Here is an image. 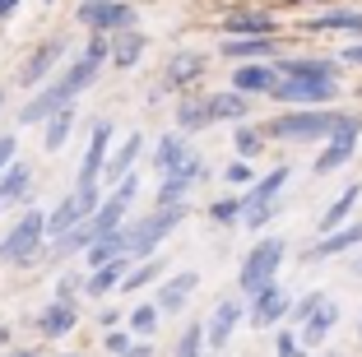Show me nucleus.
Instances as JSON below:
<instances>
[{"instance_id":"25","label":"nucleus","mask_w":362,"mask_h":357,"mask_svg":"<svg viewBox=\"0 0 362 357\" xmlns=\"http://www.w3.org/2000/svg\"><path fill=\"white\" fill-rule=\"evenodd\" d=\"M186 158H191V144H186V135H181V130L158 135V144H153V172H158V181L168 177V172H177Z\"/></svg>"},{"instance_id":"27","label":"nucleus","mask_w":362,"mask_h":357,"mask_svg":"<svg viewBox=\"0 0 362 357\" xmlns=\"http://www.w3.org/2000/svg\"><path fill=\"white\" fill-rule=\"evenodd\" d=\"M334 325H339V306H334V302H325V306H320V311L307 320V325L298 329L302 348H307V353H311V348H325V339L334 334Z\"/></svg>"},{"instance_id":"10","label":"nucleus","mask_w":362,"mask_h":357,"mask_svg":"<svg viewBox=\"0 0 362 357\" xmlns=\"http://www.w3.org/2000/svg\"><path fill=\"white\" fill-rule=\"evenodd\" d=\"M135 190H139V177L130 172L126 181H117V186L103 195V204H98V213H93V232H98V237L126 228V213H130V204H135Z\"/></svg>"},{"instance_id":"5","label":"nucleus","mask_w":362,"mask_h":357,"mask_svg":"<svg viewBox=\"0 0 362 357\" xmlns=\"http://www.w3.org/2000/svg\"><path fill=\"white\" fill-rule=\"evenodd\" d=\"M42 242H47V213L33 204V209H23L19 223L5 232V242H0V264H33L37 251H42Z\"/></svg>"},{"instance_id":"59","label":"nucleus","mask_w":362,"mask_h":357,"mask_svg":"<svg viewBox=\"0 0 362 357\" xmlns=\"http://www.w3.org/2000/svg\"><path fill=\"white\" fill-rule=\"evenodd\" d=\"M358 334H362V320H358Z\"/></svg>"},{"instance_id":"16","label":"nucleus","mask_w":362,"mask_h":357,"mask_svg":"<svg viewBox=\"0 0 362 357\" xmlns=\"http://www.w3.org/2000/svg\"><path fill=\"white\" fill-rule=\"evenodd\" d=\"M195 288H200V274L195 269H181V274H172V279H163V288H158V311L163 315H181L186 311V302L195 297Z\"/></svg>"},{"instance_id":"1","label":"nucleus","mask_w":362,"mask_h":357,"mask_svg":"<svg viewBox=\"0 0 362 357\" xmlns=\"http://www.w3.org/2000/svg\"><path fill=\"white\" fill-rule=\"evenodd\" d=\"M103 65H107V37H103V33H93V42H88L84 52L75 56V61L65 65L61 79H52L42 93H33L28 103L19 107V126H47L56 112L75 107V98H79V93H88V88L98 84Z\"/></svg>"},{"instance_id":"3","label":"nucleus","mask_w":362,"mask_h":357,"mask_svg":"<svg viewBox=\"0 0 362 357\" xmlns=\"http://www.w3.org/2000/svg\"><path fill=\"white\" fill-rule=\"evenodd\" d=\"M284 255H288V237H260L251 251H246L242 269H237V288L246 297H256L260 288L279 283V269H284Z\"/></svg>"},{"instance_id":"53","label":"nucleus","mask_w":362,"mask_h":357,"mask_svg":"<svg viewBox=\"0 0 362 357\" xmlns=\"http://www.w3.org/2000/svg\"><path fill=\"white\" fill-rule=\"evenodd\" d=\"M14 10H19V0H0V19H10Z\"/></svg>"},{"instance_id":"39","label":"nucleus","mask_w":362,"mask_h":357,"mask_svg":"<svg viewBox=\"0 0 362 357\" xmlns=\"http://www.w3.org/2000/svg\"><path fill=\"white\" fill-rule=\"evenodd\" d=\"M325 302H330V293H325V288H311V293H302L298 302L288 306V325H293V329H302V325H307V320H311V315H316Z\"/></svg>"},{"instance_id":"8","label":"nucleus","mask_w":362,"mask_h":357,"mask_svg":"<svg viewBox=\"0 0 362 357\" xmlns=\"http://www.w3.org/2000/svg\"><path fill=\"white\" fill-rule=\"evenodd\" d=\"M242 320H246V306L237 302V297H218V302L209 306V315H204V348H209V357H218L233 344Z\"/></svg>"},{"instance_id":"40","label":"nucleus","mask_w":362,"mask_h":357,"mask_svg":"<svg viewBox=\"0 0 362 357\" xmlns=\"http://www.w3.org/2000/svg\"><path fill=\"white\" fill-rule=\"evenodd\" d=\"M311 28H330V33H362V10H325L320 19H311Z\"/></svg>"},{"instance_id":"7","label":"nucleus","mask_w":362,"mask_h":357,"mask_svg":"<svg viewBox=\"0 0 362 357\" xmlns=\"http://www.w3.org/2000/svg\"><path fill=\"white\" fill-rule=\"evenodd\" d=\"M75 19L84 23L88 33H103V37H117V33L135 28V19H139V14L130 10L126 0H84Z\"/></svg>"},{"instance_id":"38","label":"nucleus","mask_w":362,"mask_h":357,"mask_svg":"<svg viewBox=\"0 0 362 357\" xmlns=\"http://www.w3.org/2000/svg\"><path fill=\"white\" fill-rule=\"evenodd\" d=\"M158 320H163V311H158L153 302H139V306H130V311H126V329H130L135 339H153Z\"/></svg>"},{"instance_id":"30","label":"nucleus","mask_w":362,"mask_h":357,"mask_svg":"<svg viewBox=\"0 0 362 357\" xmlns=\"http://www.w3.org/2000/svg\"><path fill=\"white\" fill-rule=\"evenodd\" d=\"M158 274H168V255H149V260H135L130 274L121 279V293H144L149 283H158Z\"/></svg>"},{"instance_id":"42","label":"nucleus","mask_w":362,"mask_h":357,"mask_svg":"<svg viewBox=\"0 0 362 357\" xmlns=\"http://www.w3.org/2000/svg\"><path fill=\"white\" fill-rule=\"evenodd\" d=\"M242 213H246L242 195H223V200L209 204V223H218V228H228V223H242Z\"/></svg>"},{"instance_id":"13","label":"nucleus","mask_w":362,"mask_h":357,"mask_svg":"<svg viewBox=\"0 0 362 357\" xmlns=\"http://www.w3.org/2000/svg\"><path fill=\"white\" fill-rule=\"evenodd\" d=\"M195 181H204V158L191 153L186 163H181L177 172H168V177L158 181V195H153V209H172V204H186V195H191Z\"/></svg>"},{"instance_id":"56","label":"nucleus","mask_w":362,"mask_h":357,"mask_svg":"<svg viewBox=\"0 0 362 357\" xmlns=\"http://www.w3.org/2000/svg\"><path fill=\"white\" fill-rule=\"evenodd\" d=\"M320 357H344V353H320Z\"/></svg>"},{"instance_id":"58","label":"nucleus","mask_w":362,"mask_h":357,"mask_svg":"<svg viewBox=\"0 0 362 357\" xmlns=\"http://www.w3.org/2000/svg\"><path fill=\"white\" fill-rule=\"evenodd\" d=\"M0 107H5V93H0Z\"/></svg>"},{"instance_id":"52","label":"nucleus","mask_w":362,"mask_h":357,"mask_svg":"<svg viewBox=\"0 0 362 357\" xmlns=\"http://www.w3.org/2000/svg\"><path fill=\"white\" fill-rule=\"evenodd\" d=\"M344 61H353V65H362V42H353L349 52H344Z\"/></svg>"},{"instance_id":"26","label":"nucleus","mask_w":362,"mask_h":357,"mask_svg":"<svg viewBox=\"0 0 362 357\" xmlns=\"http://www.w3.org/2000/svg\"><path fill=\"white\" fill-rule=\"evenodd\" d=\"M139 148H144V135H126L121 139V148L112 158H107V168H103V181H107V190L117 186V181H126L130 172H135V158H139Z\"/></svg>"},{"instance_id":"44","label":"nucleus","mask_w":362,"mask_h":357,"mask_svg":"<svg viewBox=\"0 0 362 357\" xmlns=\"http://www.w3.org/2000/svg\"><path fill=\"white\" fill-rule=\"evenodd\" d=\"M274 357H311V353L302 348V339H298L293 325H279L274 329Z\"/></svg>"},{"instance_id":"46","label":"nucleus","mask_w":362,"mask_h":357,"mask_svg":"<svg viewBox=\"0 0 362 357\" xmlns=\"http://www.w3.org/2000/svg\"><path fill=\"white\" fill-rule=\"evenodd\" d=\"M84 293V274H61V283H56V302H79Z\"/></svg>"},{"instance_id":"49","label":"nucleus","mask_w":362,"mask_h":357,"mask_svg":"<svg viewBox=\"0 0 362 357\" xmlns=\"http://www.w3.org/2000/svg\"><path fill=\"white\" fill-rule=\"evenodd\" d=\"M121 320H126V311H117V306H103L98 311V325L103 329H121Z\"/></svg>"},{"instance_id":"20","label":"nucleus","mask_w":362,"mask_h":357,"mask_svg":"<svg viewBox=\"0 0 362 357\" xmlns=\"http://www.w3.org/2000/svg\"><path fill=\"white\" fill-rule=\"evenodd\" d=\"M28 190H33V163L14 158L10 168L0 172V213L14 209V204H28Z\"/></svg>"},{"instance_id":"54","label":"nucleus","mask_w":362,"mask_h":357,"mask_svg":"<svg viewBox=\"0 0 362 357\" xmlns=\"http://www.w3.org/2000/svg\"><path fill=\"white\" fill-rule=\"evenodd\" d=\"M0 344H10V329H5V325H0Z\"/></svg>"},{"instance_id":"34","label":"nucleus","mask_w":362,"mask_h":357,"mask_svg":"<svg viewBox=\"0 0 362 357\" xmlns=\"http://www.w3.org/2000/svg\"><path fill=\"white\" fill-rule=\"evenodd\" d=\"M209 112L214 121H246V112H251V98L246 93H209Z\"/></svg>"},{"instance_id":"17","label":"nucleus","mask_w":362,"mask_h":357,"mask_svg":"<svg viewBox=\"0 0 362 357\" xmlns=\"http://www.w3.org/2000/svg\"><path fill=\"white\" fill-rule=\"evenodd\" d=\"M233 88L246 98H269L279 88V70L265 61H251V65H237L233 70Z\"/></svg>"},{"instance_id":"6","label":"nucleus","mask_w":362,"mask_h":357,"mask_svg":"<svg viewBox=\"0 0 362 357\" xmlns=\"http://www.w3.org/2000/svg\"><path fill=\"white\" fill-rule=\"evenodd\" d=\"M98 204H103V190H70V195L47 213V242H61L70 228L88 223L98 213Z\"/></svg>"},{"instance_id":"23","label":"nucleus","mask_w":362,"mask_h":357,"mask_svg":"<svg viewBox=\"0 0 362 357\" xmlns=\"http://www.w3.org/2000/svg\"><path fill=\"white\" fill-rule=\"evenodd\" d=\"M130 255H121V260H107V264H98V269H88L84 274V293L88 297H107V293H121V279L130 274Z\"/></svg>"},{"instance_id":"29","label":"nucleus","mask_w":362,"mask_h":357,"mask_svg":"<svg viewBox=\"0 0 362 357\" xmlns=\"http://www.w3.org/2000/svg\"><path fill=\"white\" fill-rule=\"evenodd\" d=\"M358 200H362V186H358V181H349V186L339 190V200L320 213V223H316L320 237H325V232H334V228H344V223H353V204H358Z\"/></svg>"},{"instance_id":"48","label":"nucleus","mask_w":362,"mask_h":357,"mask_svg":"<svg viewBox=\"0 0 362 357\" xmlns=\"http://www.w3.org/2000/svg\"><path fill=\"white\" fill-rule=\"evenodd\" d=\"M14 153H19V139H14V135H0V172L14 163Z\"/></svg>"},{"instance_id":"19","label":"nucleus","mask_w":362,"mask_h":357,"mask_svg":"<svg viewBox=\"0 0 362 357\" xmlns=\"http://www.w3.org/2000/svg\"><path fill=\"white\" fill-rule=\"evenodd\" d=\"M274 70L279 79H330V84H339V65L316 61V56H279Z\"/></svg>"},{"instance_id":"51","label":"nucleus","mask_w":362,"mask_h":357,"mask_svg":"<svg viewBox=\"0 0 362 357\" xmlns=\"http://www.w3.org/2000/svg\"><path fill=\"white\" fill-rule=\"evenodd\" d=\"M0 357H42V353H33V348H5Z\"/></svg>"},{"instance_id":"14","label":"nucleus","mask_w":362,"mask_h":357,"mask_svg":"<svg viewBox=\"0 0 362 357\" xmlns=\"http://www.w3.org/2000/svg\"><path fill=\"white\" fill-rule=\"evenodd\" d=\"M288 306H293L288 288L284 283H269V288H260V293L251 297L246 320H251L256 329H279V325H288Z\"/></svg>"},{"instance_id":"45","label":"nucleus","mask_w":362,"mask_h":357,"mask_svg":"<svg viewBox=\"0 0 362 357\" xmlns=\"http://www.w3.org/2000/svg\"><path fill=\"white\" fill-rule=\"evenodd\" d=\"M223 177H228V186H256V168H251L246 158H233L223 168Z\"/></svg>"},{"instance_id":"55","label":"nucleus","mask_w":362,"mask_h":357,"mask_svg":"<svg viewBox=\"0 0 362 357\" xmlns=\"http://www.w3.org/2000/svg\"><path fill=\"white\" fill-rule=\"evenodd\" d=\"M56 357H79V353H56Z\"/></svg>"},{"instance_id":"50","label":"nucleus","mask_w":362,"mask_h":357,"mask_svg":"<svg viewBox=\"0 0 362 357\" xmlns=\"http://www.w3.org/2000/svg\"><path fill=\"white\" fill-rule=\"evenodd\" d=\"M121 357H158V348H153V339H135Z\"/></svg>"},{"instance_id":"12","label":"nucleus","mask_w":362,"mask_h":357,"mask_svg":"<svg viewBox=\"0 0 362 357\" xmlns=\"http://www.w3.org/2000/svg\"><path fill=\"white\" fill-rule=\"evenodd\" d=\"M107 148H112V121H93V135H88V148H84V163H79L75 190H103Z\"/></svg>"},{"instance_id":"21","label":"nucleus","mask_w":362,"mask_h":357,"mask_svg":"<svg viewBox=\"0 0 362 357\" xmlns=\"http://www.w3.org/2000/svg\"><path fill=\"white\" fill-rule=\"evenodd\" d=\"M61 56H65V37H47L42 47H37V52L28 56V61H23V70H19V84H42L47 74L56 70V65H61Z\"/></svg>"},{"instance_id":"18","label":"nucleus","mask_w":362,"mask_h":357,"mask_svg":"<svg viewBox=\"0 0 362 357\" xmlns=\"http://www.w3.org/2000/svg\"><path fill=\"white\" fill-rule=\"evenodd\" d=\"M79 325V302H47L42 311H37V334L42 339H65V334H75Z\"/></svg>"},{"instance_id":"32","label":"nucleus","mask_w":362,"mask_h":357,"mask_svg":"<svg viewBox=\"0 0 362 357\" xmlns=\"http://www.w3.org/2000/svg\"><path fill=\"white\" fill-rule=\"evenodd\" d=\"M223 56L237 61V65H251V61H260V56H274V37H228Z\"/></svg>"},{"instance_id":"4","label":"nucleus","mask_w":362,"mask_h":357,"mask_svg":"<svg viewBox=\"0 0 362 357\" xmlns=\"http://www.w3.org/2000/svg\"><path fill=\"white\" fill-rule=\"evenodd\" d=\"M181 218H186V204H172V209H149L144 218L126 223L130 260H149V255H158V246L172 237V228H181Z\"/></svg>"},{"instance_id":"37","label":"nucleus","mask_w":362,"mask_h":357,"mask_svg":"<svg viewBox=\"0 0 362 357\" xmlns=\"http://www.w3.org/2000/svg\"><path fill=\"white\" fill-rule=\"evenodd\" d=\"M204 74V56H195V52H181L177 61L168 65V74H163V79H168V84H181V88H191L195 79H200Z\"/></svg>"},{"instance_id":"31","label":"nucleus","mask_w":362,"mask_h":357,"mask_svg":"<svg viewBox=\"0 0 362 357\" xmlns=\"http://www.w3.org/2000/svg\"><path fill=\"white\" fill-rule=\"evenodd\" d=\"M107 56H112V65L117 70H130V65H139V56H144V33L126 28L112 37V47H107Z\"/></svg>"},{"instance_id":"35","label":"nucleus","mask_w":362,"mask_h":357,"mask_svg":"<svg viewBox=\"0 0 362 357\" xmlns=\"http://www.w3.org/2000/svg\"><path fill=\"white\" fill-rule=\"evenodd\" d=\"M172 357H209V348H204V320H186L177 334V344H172Z\"/></svg>"},{"instance_id":"2","label":"nucleus","mask_w":362,"mask_h":357,"mask_svg":"<svg viewBox=\"0 0 362 357\" xmlns=\"http://www.w3.org/2000/svg\"><path fill=\"white\" fill-rule=\"evenodd\" d=\"M349 112L334 107H288L279 121L265 126V139H293V144H311V139H330Z\"/></svg>"},{"instance_id":"47","label":"nucleus","mask_w":362,"mask_h":357,"mask_svg":"<svg viewBox=\"0 0 362 357\" xmlns=\"http://www.w3.org/2000/svg\"><path fill=\"white\" fill-rule=\"evenodd\" d=\"M130 344H135V334H130V329H103V348H107L112 357H121Z\"/></svg>"},{"instance_id":"36","label":"nucleus","mask_w":362,"mask_h":357,"mask_svg":"<svg viewBox=\"0 0 362 357\" xmlns=\"http://www.w3.org/2000/svg\"><path fill=\"white\" fill-rule=\"evenodd\" d=\"M70 130H75V107H65V112H56L52 121H47V130H42V148H47V153H61L65 139H70Z\"/></svg>"},{"instance_id":"33","label":"nucleus","mask_w":362,"mask_h":357,"mask_svg":"<svg viewBox=\"0 0 362 357\" xmlns=\"http://www.w3.org/2000/svg\"><path fill=\"white\" fill-rule=\"evenodd\" d=\"M228 37H274V19L269 14H233L223 19Z\"/></svg>"},{"instance_id":"57","label":"nucleus","mask_w":362,"mask_h":357,"mask_svg":"<svg viewBox=\"0 0 362 357\" xmlns=\"http://www.w3.org/2000/svg\"><path fill=\"white\" fill-rule=\"evenodd\" d=\"M358 274H362V255H358Z\"/></svg>"},{"instance_id":"24","label":"nucleus","mask_w":362,"mask_h":357,"mask_svg":"<svg viewBox=\"0 0 362 357\" xmlns=\"http://www.w3.org/2000/svg\"><path fill=\"white\" fill-rule=\"evenodd\" d=\"M214 126V112H209V93H181L177 103V130L181 135H200V130Z\"/></svg>"},{"instance_id":"22","label":"nucleus","mask_w":362,"mask_h":357,"mask_svg":"<svg viewBox=\"0 0 362 357\" xmlns=\"http://www.w3.org/2000/svg\"><path fill=\"white\" fill-rule=\"evenodd\" d=\"M358 242H362V218H353V223H344V228L325 232L316 246H307V260H330V255H349Z\"/></svg>"},{"instance_id":"9","label":"nucleus","mask_w":362,"mask_h":357,"mask_svg":"<svg viewBox=\"0 0 362 357\" xmlns=\"http://www.w3.org/2000/svg\"><path fill=\"white\" fill-rule=\"evenodd\" d=\"M358 135H362V116H344L339 121V130H334L330 139H325V148H320V158H316V177H330V172H339V168H349V158L358 153Z\"/></svg>"},{"instance_id":"15","label":"nucleus","mask_w":362,"mask_h":357,"mask_svg":"<svg viewBox=\"0 0 362 357\" xmlns=\"http://www.w3.org/2000/svg\"><path fill=\"white\" fill-rule=\"evenodd\" d=\"M284 186H288V168H284V163H279V168H269L265 177H256V186L242 195V204H246L242 218H251V213H260V209H269V204H279V200H284Z\"/></svg>"},{"instance_id":"28","label":"nucleus","mask_w":362,"mask_h":357,"mask_svg":"<svg viewBox=\"0 0 362 357\" xmlns=\"http://www.w3.org/2000/svg\"><path fill=\"white\" fill-rule=\"evenodd\" d=\"M121 255H130V237H126V228H117V232H103V237H93V246L84 251V260H88V269H98V264H107V260H121Z\"/></svg>"},{"instance_id":"41","label":"nucleus","mask_w":362,"mask_h":357,"mask_svg":"<svg viewBox=\"0 0 362 357\" xmlns=\"http://www.w3.org/2000/svg\"><path fill=\"white\" fill-rule=\"evenodd\" d=\"M93 237H98V232H93V218H88V223L70 228V232L61 237V242H56V255H84L88 246H93Z\"/></svg>"},{"instance_id":"43","label":"nucleus","mask_w":362,"mask_h":357,"mask_svg":"<svg viewBox=\"0 0 362 357\" xmlns=\"http://www.w3.org/2000/svg\"><path fill=\"white\" fill-rule=\"evenodd\" d=\"M233 148H237V158H260V148H265V135L260 130H251V126H242V130H233Z\"/></svg>"},{"instance_id":"11","label":"nucleus","mask_w":362,"mask_h":357,"mask_svg":"<svg viewBox=\"0 0 362 357\" xmlns=\"http://www.w3.org/2000/svg\"><path fill=\"white\" fill-rule=\"evenodd\" d=\"M334 93H339V84H330V79H279L269 98L284 107H330Z\"/></svg>"}]
</instances>
